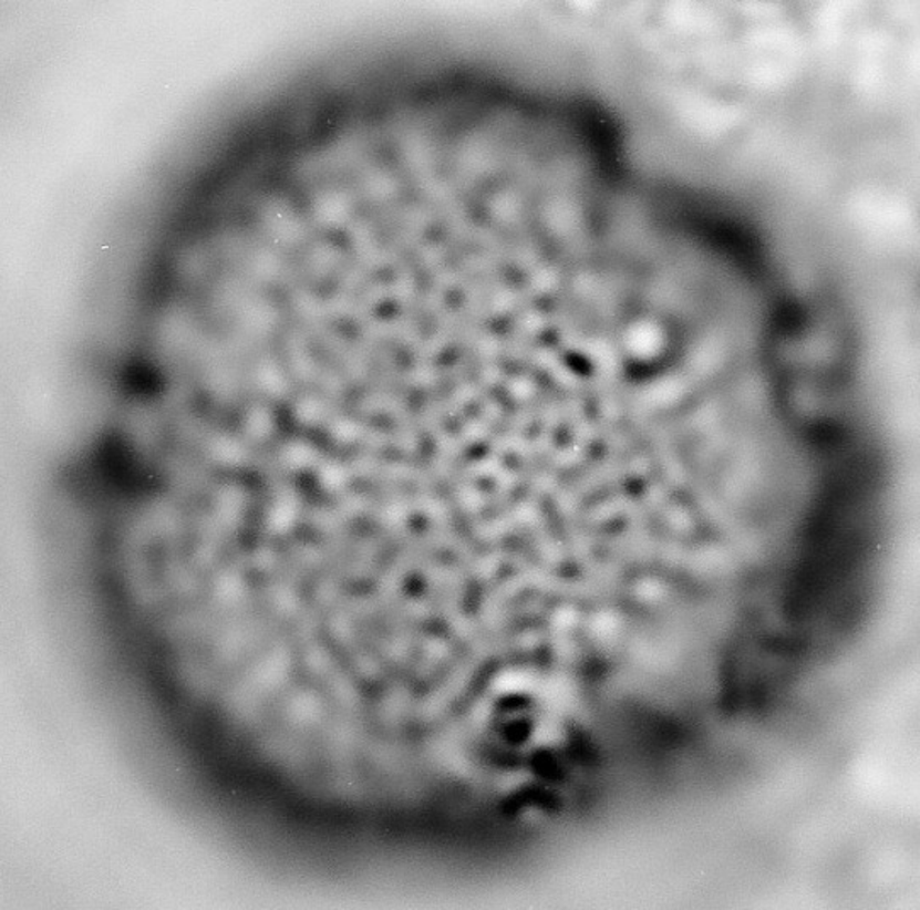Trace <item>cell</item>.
I'll return each instance as SVG.
<instances>
[{"instance_id": "cell-1", "label": "cell", "mask_w": 920, "mask_h": 910, "mask_svg": "<svg viewBox=\"0 0 920 910\" xmlns=\"http://www.w3.org/2000/svg\"><path fill=\"white\" fill-rule=\"evenodd\" d=\"M506 412L505 404L496 396L488 397L467 415L463 422L457 423V432L466 441L471 448L486 447L493 435L502 426Z\"/></svg>"}, {"instance_id": "cell-3", "label": "cell", "mask_w": 920, "mask_h": 910, "mask_svg": "<svg viewBox=\"0 0 920 910\" xmlns=\"http://www.w3.org/2000/svg\"><path fill=\"white\" fill-rule=\"evenodd\" d=\"M416 416H418L420 430H422L425 441H435L451 425L444 404H442L441 391L423 396V400L416 406Z\"/></svg>"}, {"instance_id": "cell-2", "label": "cell", "mask_w": 920, "mask_h": 910, "mask_svg": "<svg viewBox=\"0 0 920 910\" xmlns=\"http://www.w3.org/2000/svg\"><path fill=\"white\" fill-rule=\"evenodd\" d=\"M387 416L391 420L393 451L404 459H422L425 438L420 430L418 416H416L415 406H412V401L406 400L397 404Z\"/></svg>"}]
</instances>
